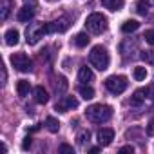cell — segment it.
I'll return each mask as SVG.
<instances>
[{
  "mask_svg": "<svg viewBox=\"0 0 154 154\" xmlns=\"http://www.w3.org/2000/svg\"><path fill=\"white\" fill-rule=\"evenodd\" d=\"M58 150H60V152H69V154H74V150H72V147H71V145H67V143H62Z\"/></svg>",
  "mask_w": 154,
  "mask_h": 154,
  "instance_id": "obj_28",
  "label": "cell"
},
{
  "mask_svg": "<svg viewBox=\"0 0 154 154\" xmlns=\"http://www.w3.org/2000/svg\"><path fill=\"white\" fill-rule=\"evenodd\" d=\"M136 11L140 13V15H147V11H149V2H147V0H140V2L136 4Z\"/></svg>",
  "mask_w": 154,
  "mask_h": 154,
  "instance_id": "obj_23",
  "label": "cell"
},
{
  "mask_svg": "<svg viewBox=\"0 0 154 154\" xmlns=\"http://www.w3.org/2000/svg\"><path fill=\"white\" fill-rule=\"evenodd\" d=\"M29 147H31V136H26V138H24V141H22V149H24V150H27Z\"/></svg>",
  "mask_w": 154,
  "mask_h": 154,
  "instance_id": "obj_29",
  "label": "cell"
},
{
  "mask_svg": "<svg viewBox=\"0 0 154 154\" xmlns=\"http://www.w3.org/2000/svg\"><path fill=\"white\" fill-rule=\"evenodd\" d=\"M45 35V29H44V24H29L27 29H26V42L29 45H35L40 42V38Z\"/></svg>",
  "mask_w": 154,
  "mask_h": 154,
  "instance_id": "obj_6",
  "label": "cell"
},
{
  "mask_svg": "<svg viewBox=\"0 0 154 154\" xmlns=\"http://www.w3.org/2000/svg\"><path fill=\"white\" fill-rule=\"evenodd\" d=\"M9 8H11L9 0H2V20H6L9 17Z\"/></svg>",
  "mask_w": 154,
  "mask_h": 154,
  "instance_id": "obj_25",
  "label": "cell"
},
{
  "mask_svg": "<svg viewBox=\"0 0 154 154\" xmlns=\"http://www.w3.org/2000/svg\"><path fill=\"white\" fill-rule=\"evenodd\" d=\"M93 80H94V74H93L91 67H87V65L80 67V71H78V82L80 84H91Z\"/></svg>",
  "mask_w": 154,
  "mask_h": 154,
  "instance_id": "obj_10",
  "label": "cell"
},
{
  "mask_svg": "<svg viewBox=\"0 0 154 154\" xmlns=\"http://www.w3.org/2000/svg\"><path fill=\"white\" fill-rule=\"evenodd\" d=\"M143 38H145V42H147L149 45H154V29H149V31H145Z\"/></svg>",
  "mask_w": 154,
  "mask_h": 154,
  "instance_id": "obj_27",
  "label": "cell"
},
{
  "mask_svg": "<svg viewBox=\"0 0 154 154\" xmlns=\"http://www.w3.org/2000/svg\"><path fill=\"white\" fill-rule=\"evenodd\" d=\"M145 98H147V91H145V89H138V91L132 94V98H131V105H132V107H140V105L145 102Z\"/></svg>",
  "mask_w": 154,
  "mask_h": 154,
  "instance_id": "obj_13",
  "label": "cell"
},
{
  "mask_svg": "<svg viewBox=\"0 0 154 154\" xmlns=\"http://www.w3.org/2000/svg\"><path fill=\"white\" fill-rule=\"evenodd\" d=\"M89 62H91V65L96 67L98 71H105V69L109 67V62H111L107 49H105L103 45H94V47L91 49V53H89Z\"/></svg>",
  "mask_w": 154,
  "mask_h": 154,
  "instance_id": "obj_2",
  "label": "cell"
},
{
  "mask_svg": "<svg viewBox=\"0 0 154 154\" xmlns=\"http://www.w3.org/2000/svg\"><path fill=\"white\" fill-rule=\"evenodd\" d=\"M58 80H60V84H56V80H54V82H53V85H54L56 93H63V91L67 89V82H65L63 76H58Z\"/></svg>",
  "mask_w": 154,
  "mask_h": 154,
  "instance_id": "obj_24",
  "label": "cell"
},
{
  "mask_svg": "<svg viewBox=\"0 0 154 154\" xmlns=\"http://www.w3.org/2000/svg\"><path fill=\"white\" fill-rule=\"evenodd\" d=\"M120 152H122V154H123V152H131V154H132V152H134V147L125 145V147H122V149H120Z\"/></svg>",
  "mask_w": 154,
  "mask_h": 154,
  "instance_id": "obj_31",
  "label": "cell"
},
{
  "mask_svg": "<svg viewBox=\"0 0 154 154\" xmlns=\"http://www.w3.org/2000/svg\"><path fill=\"white\" fill-rule=\"evenodd\" d=\"M107 26H109V22H107V18H105L102 13H93V15H89L87 20H85V27H87V31L93 33V35H102V33L107 29Z\"/></svg>",
  "mask_w": 154,
  "mask_h": 154,
  "instance_id": "obj_3",
  "label": "cell"
},
{
  "mask_svg": "<svg viewBox=\"0 0 154 154\" xmlns=\"http://www.w3.org/2000/svg\"><path fill=\"white\" fill-rule=\"evenodd\" d=\"M78 107V100H76L74 96H63L58 103H56V111L58 112H67V111H71V109H76Z\"/></svg>",
  "mask_w": 154,
  "mask_h": 154,
  "instance_id": "obj_7",
  "label": "cell"
},
{
  "mask_svg": "<svg viewBox=\"0 0 154 154\" xmlns=\"http://www.w3.org/2000/svg\"><path fill=\"white\" fill-rule=\"evenodd\" d=\"M85 116L93 123H105V122H109L112 118V107L103 105V103H94V105L87 107Z\"/></svg>",
  "mask_w": 154,
  "mask_h": 154,
  "instance_id": "obj_1",
  "label": "cell"
},
{
  "mask_svg": "<svg viewBox=\"0 0 154 154\" xmlns=\"http://www.w3.org/2000/svg\"><path fill=\"white\" fill-rule=\"evenodd\" d=\"M69 26H71V24H69L67 18H58V20L54 22V31H56V33H65V31L69 29Z\"/></svg>",
  "mask_w": 154,
  "mask_h": 154,
  "instance_id": "obj_20",
  "label": "cell"
},
{
  "mask_svg": "<svg viewBox=\"0 0 154 154\" xmlns=\"http://www.w3.org/2000/svg\"><path fill=\"white\" fill-rule=\"evenodd\" d=\"M138 27H140V22L138 20H125L122 24V31L123 33H134Z\"/></svg>",
  "mask_w": 154,
  "mask_h": 154,
  "instance_id": "obj_18",
  "label": "cell"
},
{
  "mask_svg": "<svg viewBox=\"0 0 154 154\" xmlns=\"http://www.w3.org/2000/svg\"><path fill=\"white\" fill-rule=\"evenodd\" d=\"M147 134L149 136H154V118L149 122V125H147Z\"/></svg>",
  "mask_w": 154,
  "mask_h": 154,
  "instance_id": "obj_30",
  "label": "cell"
},
{
  "mask_svg": "<svg viewBox=\"0 0 154 154\" xmlns=\"http://www.w3.org/2000/svg\"><path fill=\"white\" fill-rule=\"evenodd\" d=\"M29 89H31V85H29L27 80H18L17 82V93H18L20 98H26L29 94Z\"/></svg>",
  "mask_w": 154,
  "mask_h": 154,
  "instance_id": "obj_16",
  "label": "cell"
},
{
  "mask_svg": "<svg viewBox=\"0 0 154 154\" xmlns=\"http://www.w3.org/2000/svg\"><path fill=\"white\" fill-rule=\"evenodd\" d=\"M134 80L136 82H143L145 78H147V69L145 67H134Z\"/></svg>",
  "mask_w": 154,
  "mask_h": 154,
  "instance_id": "obj_21",
  "label": "cell"
},
{
  "mask_svg": "<svg viewBox=\"0 0 154 154\" xmlns=\"http://www.w3.org/2000/svg\"><path fill=\"white\" fill-rule=\"evenodd\" d=\"M127 85H129V82L122 74H112V76H109V78L105 80V89L111 94H122L127 89Z\"/></svg>",
  "mask_w": 154,
  "mask_h": 154,
  "instance_id": "obj_4",
  "label": "cell"
},
{
  "mask_svg": "<svg viewBox=\"0 0 154 154\" xmlns=\"http://www.w3.org/2000/svg\"><path fill=\"white\" fill-rule=\"evenodd\" d=\"M147 93H150V94H152V96H150V100L154 102V87H149V89H147Z\"/></svg>",
  "mask_w": 154,
  "mask_h": 154,
  "instance_id": "obj_33",
  "label": "cell"
},
{
  "mask_svg": "<svg viewBox=\"0 0 154 154\" xmlns=\"http://www.w3.org/2000/svg\"><path fill=\"white\" fill-rule=\"evenodd\" d=\"M100 147H102V145H100ZM100 147H93L89 152H91V154H96V152H100Z\"/></svg>",
  "mask_w": 154,
  "mask_h": 154,
  "instance_id": "obj_32",
  "label": "cell"
},
{
  "mask_svg": "<svg viewBox=\"0 0 154 154\" xmlns=\"http://www.w3.org/2000/svg\"><path fill=\"white\" fill-rule=\"evenodd\" d=\"M4 38H6V45H17L20 42V33L17 29H9V31H6Z\"/></svg>",
  "mask_w": 154,
  "mask_h": 154,
  "instance_id": "obj_12",
  "label": "cell"
},
{
  "mask_svg": "<svg viewBox=\"0 0 154 154\" xmlns=\"http://www.w3.org/2000/svg\"><path fill=\"white\" fill-rule=\"evenodd\" d=\"M78 93H80V96H82L84 100H93V98H94V89H93L89 84H82V85L78 87Z\"/></svg>",
  "mask_w": 154,
  "mask_h": 154,
  "instance_id": "obj_15",
  "label": "cell"
},
{
  "mask_svg": "<svg viewBox=\"0 0 154 154\" xmlns=\"http://www.w3.org/2000/svg\"><path fill=\"white\" fill-rule=\"evenodd\" d=\"M11 65L18 71V72H29L33 69V62L29 60V56L26 53H15L11 54Z\"/></svg>",
  "mask_w": 154,
  "mask_h": 154,
  "instance_id": "obj_5",
  "label": "cell"
},
{
  "mask_svg": "<svg viewBox=\"0 0 154 154\" xmlns=\"http://www.w3.org/2000/svg\"><path fill=\"white\" fill-rule=\"evenodd\" d=\"M89 138H91V132H89V131H82L78 136H76V140H78L80 145H84L85 141H89Z\"/></svg>",
  "mask_w": 154,
  "mask_h": 154,
  "instance_id": "obj_26",
  "label": "cell"
},
{
  "mask_svg": "<svg viewBox=\"0 0 154 154\" xmlns=\"http://www.w3.org/2000/svg\"><path fill=\"white\" fill-rule=\"evenodd\" d=\"M45 127H47L49 132H58L60 131V122L56 118H53V116H47L45 118Z\"/></svg>",
  "mask_w": 154,
  "mask_h": 154,
  "instance_id": "obj_19",
  "label": "cell"
},
{
  "mask_svg": "<svg viewBox=\"0 0 154 154\" xmlns=\"http://www.w3.org/2000/svg\"><path fill=\"white\" fill-rule=\"evenodd\" d=\"M123 2H125V0H102V6L114 13V11H120L123 8Z\"/></svg>",
  "mask_w": 154,
  "mask_h": 154,
  "instance_id": "obj_11",
  "label": "cell"
},
{
  "mask_svg": "<svg viewBox=\"0 0 154 154\" xmlns=\"http://www.w3.org/2000/svg\"><path fill=\"white\" fill-rule=\"evenodd\" d=\"M112 140H114V131H112V129L103 127V129H100V131H98V143H100L102 147L111 145V141H112Z\"/></svg>",
  "mask_w": 154,
  "mask_h": 154,
  "instance_id": "obj_8",
  "label": "cell"
},
{
  "mask_svg": "<svg viewBox=\"0 0 154 154\" xmlns=\"http://www.w3.org/2000/svg\"><path fill=\"white\" fill-rule=\"evenodd\" d=\"M140 58H141L145 63H150V65H154V51H152V49H150V51H141Z\"/></svg>",
  "mask_w": 154,
  "mask_h": 154,
  "instance_id": "obj_22",
  "label": "cell"
},
{
  "mask_svg": "<svg viewBox=\"0 0 154 154\" xmlns=\"http://www.w3.org/2000/svg\"><path fill=\"white\" fill-rule=\"evenodd\" d=\"M26 4H31V6H36V0H24Z\"/></svg>",
  "mask_w": 154,
  "mask_h": 154,
  "instance_id": "obj_34",
  "label": "cell"
},
{
  "mask_svg": "<svg viewBox=\"0 0 154 154\" xmlns=\"http://www.w3.org/2000/svg\"><path fill=\"white\" fill-rule=\"evenodd\" d=\"M35 102L36 103H47L49 102V94H47V91L42 85L35 87Z\"/></svg>",
  "mask_w": 154,
  "mask_h": 154,
  "instance_id": "obj_14",
  "label": "cell"
},
{
  "mask_svg": "<svg viewBox=\"0 0 154 154\" xmlns=\"http://www.w3.org/2000/svg\"><path fill=\"white\" fill-rule=\"evenodd\" d=\"M33 17H35V6H27V4L22 9H18V13H17L18 22H31Z\"/></svg>",
  "mask_w": 154,
  "mask_h": 154,
  "instance_id": "obj_9",
  "label": "cell"
},
{
  "mask_svg": "<svg viewBox=\"0 0 154 154\" xmlns=\"http://www.w3.org/2000/svg\"><path fill=\"white\" fill-rule=\"evenodd\" d=\"M89 36H87V33H78L74 38H72V44L76 45V47H85L87 44H89Z\"/></svg>",
  "mask_w": 154,
  "mask_h": 154,
  "instance_id": "obj_17",
  "label": "cell"
}]
</instances>
